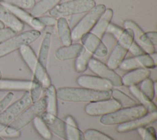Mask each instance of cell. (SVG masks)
<instances>
[{"label": "cell", "instance_id": "obj_1", "mask_svg": "<svg viewBox=\"0 0 157 140\" xmlns=\"http://www.w3.org/2000/svg\"><path fill=\"white\" fill-rule=\"evenodd\" d=\"M57 98L67 102L92 103L111 98V91H96L85 88L61 87L56 90Z\"/></svg>", "mask_w": 157, "mask_h": 140}, {"label": "cell", "instance_id": "obj_2", "mask_svg": "<svg viewBox=\"0 0 157 140\" xmlns=\"http://www.w3.org/2000/svg\"><path fill=\"white\" fill-rule=\"evenodd\" d=\"M147 109L141 104L119 109L117 111L101 116L99 119L101 124L104 125H120L140 118L148 113Z\"/></svg>", "mask_w": 157, "mask_h": 140}, {"label": "cell", "instance_id": "obj_3", "mask_svg": "<svg viewBox=\"0 0 157 140\" xmlns=\"http://www.w3.org/2000/svg\"><path fill=\"white\" fill-rule=\"evenodd\" d=\"M96 6L94 0H71L58 4L50 12V15L56 18L86 13Z\"/></svg>", "mask_w": 157, "mask_h": 140}, {"label": "cell", "instance_id": "obj_4", "mask_svg": "<svg viewBox=\"0 0 157 140\" xmlns=\"http://www.w3.org/2000/svg\"><path fill=\"white\" fill-rule=\"evenodd\" d=\"M105 5L99 4L96 5L75 25L71 30L72 41H77L85 34L90 33L96 25L99 17L105 11Z\"/></svg>", "mask_w": 157, "mask_h": 140}, {"label": "cell", "instance_id": "obj_5", "mask_svg": "<svg viewBox=\"0 0 157 140\" xmlns=\"http://www.w3.org/2000/svg\"><path fill=\"white\" fill-rule=\"evenodd\" d=\"M40 36V32L31 29L15 35L0 44V58L20 48L24 45H29Z\"/></svg>", "mask_w": 157, "mask_h": 140}, {"label": "cell", "instance_id": "obj_6", "mask_svg": "<svg viewBox=\"0 0 157 140\" xmlns=\"http://www.w3.org/2000/svg\"><path fill=\"white\" fill-rule=\"evenodd\" d=\"M46 105L47 99L46 96H44L25 109L9 126L17 130H21L33 121L35 117L44 112L46 109Z\"/></svg>", "mask_w": 157, "mask_h": 140}, {"label": "cell", "instance_id": "obj_7", "mask_svg": "<svg viewBox=\"0 0 157 140\" xmlns=\"http://www.w3.org/2000/svg\"><path fill=\"white\" fill-rule=\"evenodd\" d=\"M32 103L29 92L26 91L21 98L9 106L0 114V123L5 125H9Z\"/></svg>", "mask_w": 157, "mask_h": 140}, {"label": "cell", "instance_id": "obj_8", "mask_svg": "<svg viewBox=\"0 0 157 140\" xmlns=\"http://www.w3.org/2000/svg\"><path fill=\"white\" fill-rule=\"evenodd\" d=\"M88 68L98 77L109 80L113 87H119L123 85L121 77L115 70L109 68L98 59L91 58L88 63Z\"/></svg>", "mask_w": 157, "mask_h": 140}, {"label": "cell", "instance_id": "obj_9", "mask_svg": "<svg viewBox=\"0 0 157 140\" xmlns=\"http://www.w3.org/2000/svg\"><path fill=\"white\" fill-rule=\"evenodd\" d=\"M121 108V104L114 99H107L88 103L85 107L86 114L90 116L105 115Z\"/></svg>", "mask_w": 157, "mask_h": 140}, {"label": "cell", "instance_id": "obj_10", "mask_svg": "<svg viewBox=\"0 0 157 140\" xmlns=\"http://www.w3.org/2000/svg\"><path fill=\"white\" fill-rule=\"evenodd\" d=\"M77 84L82 88L96 91H111L113 86L107 80L98 76L82 75L77 78Z\"/></svg>", "mask_w": 157, "mask_h": 140}, {"label": "cell", "instance_id": "obj_11", "mask_svg": "<svg viewBox=\"0 0 157 140\" xmlns=\"http://www.w3.org/2000/svg\"><path fill=\"white\" fill-rule=\"evenodd\" d=\"M83 48L93 55L99 57H104L107 55V47L101 39L91 32L85 34L80 39Z\"/></svg>", "mask_w": 157, "mask_h": 140}, {"label": "cell", "instance_id": "obj_12", "mask_svg": "<svg viewBox=\"0 0 157 140\" xmlns=\"http://www.w3.org/2000/svg\"><path fill=\"white\" fill-rule=\"evenodd\" d=\"M156 64L153 61L150 55L144 53L141 55L124 59L120 66V68L124 71H131L139 68L153 69Z\"/></svg>", "mask_w": 157, "mask_h": 140}, {"label": "cell", "instance_id": "obj_13", "mask_svg": "<svg viewBox=\"0 0 157 140\" xmlns=\"http://www.w3.org/2000/svg\"><path fill=\"white\" fill-rule=\"evenodd\" d=\"M1 4L9 11H10L23 23H26L31 27H32L34 30L40 32L45 28V26L39 21L37 17L32 16L29 13L27 12L24 9L5 3L4 2H1Z\"/></svg>", "mask_w": 157, "mask_h": 140}, {"label": "cell", "instance_id": "obj_14", "mask_svg": "<svg viewBox=\"0 0 157 140\" xmlns=\"http://www.w3.org/2000/svg\"><path fill=\"white\" fill-rule=\"evenodd\" d=\"M124 29H130L132 31L134 41L141 47L145 53L148 55L155 52V47L151 46L148 42L143 30L133 21L126 20L123 22Z\"/></svg>", "mask_w": 157, "mask_h": 140}, {"label": "cell", "instance_id": "obj_15", "mask_svg": "<svg viewBox=\"0 0 157 140\" xmlns=\"http://www.w3.org/2000/svg\"><path fill=\"white\" fill-rule=\"evenodd\" d=\"M156 119L157 111H155L153 112H149L140 118H137L130 122L118 125L117 128V130L119 133L130 131L140 127H145V126L155 122Z\"/></svg>", "mask_w": 157, "mask_h": 140}, {"label": "cell", "instance_id": "obj_16", "mask_svg": "<svg viewBox=\"0 0 157 140\" xmlns=\"http://www.w3.org/2000/svg\"><path fill=\"white\" fill-rule=\"evenodd\" d=\"M40 117L45 122L52 133L66 140V125L64 121L46 111L43 112Z\"/></svg>", "mask_w": 157, "mask_h": 140}, {"label": "cell", "instance_id": "obj_17", "mask_svg": "<svg viewBox=\"0 0 157 140\" xmlns=\"http://www.w3.org/2000/svg\"><path fill=\"white\" fill-rule=\"evenodd\" d=\"M151 71L148 69L139 68L129 71L121 77L123 85L126 87L135 86L140 84L144 80L150 77Z\"/></svg>", "mask_w": 157, "mask_h": 140}, {"label": "cell", "instance_id": "obj_18", "mask_svg": "<svg viewBox=\"0 0 157 140\" xmlns=\"http://www.w3.org/2000/svg\"><path fill=\"white\" fill-rule=\"evenodd\" d=\"M0 21L17 33L21 32L24 28V23L1 3Z\"/></svg>", "mask_w": 157, "mask_h": 140}, {"label": "cell", "instance_id": "obj_19", "mask_svg": "<svg viewBox=\"0 0 157 140\" xmlns=\"http://www.w3.org/2000/svg\"><path fill=\"white\" fill-rule=\"evenodd\" d=\"M83 47L82 44H72L67 46H62L55 52V57L57 60L65 61L77 58L82 53Z\"/></svg>", "mask_w": 157, "mask_h": 140}, {"label": "cell", "instance_id": "obj_20", "mask_svg": "<svg viewBox=\"0 0 157 140\" xmlns=\"http://www.w3.org/2000/svg\"><path fill=\"white\" fill-rule=\"evenodd\" d=\"M113 15V11L112 9H105L104 13L99 17L94 26L91 30V33L102 39L106 33L107 29L111 23L112 18Z\"/></svg>", "mask_w": 157, "mask_h": 140}, {"label": "cell", "instance_id": "obj_21", "mask_svg": "<svg viewBox=\"0 0 157 140\" xmlns=\"http://www.w3.org/2000/svg\"><path fill=\"white\" fill-rule=\"evenodd\" d=\"M128 52L127 48L117 42L107 60L106 65L113 70L117 69L124 60Z\"/></svg>", "mask_w": 157, "mask_h": 140}, {"label": "cell", "instance_id": "obj_22", "mask_svg": "<svg viewBox=\"0 0 157 140\" xmlns=\"http://www.w3.org/2000/svg\"><path fill=\"white\" fill-rule=\"evenodd\" d=\"M33 84V80L0 79V90H23L29 91Z\"/></svg>", "mask_w": 157, "mask_h": 140}, {"label": "cell", "instance_id": "obj_23", "mask_svg": "<svg viewBox=\"0 0 157 140\" xmlns=\"http://www.w3.org/2000/svg\"><path fill=\"white\" fill-rule=\"evenodd\" d=\"M56 28L59 38L63 46L69 45L72 44L71 30L68 21L65 17L57 18Z\"/></svg>", "mask_w": 157, "mask_h": 140}, {"label": "cell", "instance_id": "obj_24", "mask_svg": "<svg viewBox=\"0 0 157 140\" xmlns=\"http://www.w3.org/2000/svg\"><path fill=\"white\" fill-rule=\"evenodd\" d=\"M66 125V140H84L83 133L78 128L75 119L70 115L64 120Z\"/></svg>", "mask_w": 157, "mask_h": 140}, {"label": "cell", "instance_id": "obj_25", "mask_svg": "<svg viewBox=\"0 0 157 140\" xmlns=\"http://www.w3.org/2000/svg\"><path fill=\"white\" fill-rule=\"evenodd\" d=\"M61 0H40L35 3L31 8L30 14L34 17H39L48 12H50L58 4Z\"/></svg>", "mask_w": 157, "mask_h": 140}, {"label": "cell", "instance_id": "obj_26", "mask_svg": "<svg viewBox=\"0 0 157 140\" xmlns=\"http://www.w3.org/2000/svg\"><path fill=\"white\" fill-rule=\"evenodd\" d=\"M52 34L51 32L47 31L45 33L41 42L40 47L39 51V55L37 57L39 61L45 69H47L48 60L52 42Z\"/></svg>", "mask_w": 157, "mask_h": 140}, {"label": "cell", "instance_id": "obj_27", "mask_svg": "<svg viewBox=\"0 0 157 140\" xmlns=\"http://www.w3.org/2000/svg\"><path fill=\"white\" fill-rule=\"evenodd\" d=\"M20 53L29 69L33 72L39 63L37 56L29 45H24L20 49Z\"/></svg>", "mask_w": 157, "mask_h": 140}, {"label": "cell", "instance_id": "obj_28", "mask_svg": "<svg viewBox=\"0 0 157 140\" xmlns=\"http://www.w3.org/2000/svg\"><path fill=\"white\" fill-rule=\"evenodd\" d=\"M131 94L140 103V104L144 106L148 112H153L157 110L156 104L150 99L136 85L129 87Z\"/></svg>", "mask_w": 157, "mask_h": 140}, {"label": "cell", "instance_id": "obj_29", "mask_svg": "<svg viewBox=\"0 0 157 140\" xmlns=\"http://www.w3.org/2000/svg\"><path fill=\"white\" fill-rule=\"evenodd\" d=\"M46 89V112L52 114L54 115H58V104L56 90L54 85H50Z\"/></svg>", "mask_w": 157, "mask_h": 140}, {"label": "cell", "instance_id": "obj_30", "mask_svg": "<svg viewBox=\"0 0 157 140\" xmlns=\"http://www.w3.org/2000/svg\"><path fill=\"white\" fill-rule=\"evenodd\" d=\"M111 97L118 101L123 108L132 107L137 104V102L134 99L128 96L123 91L117 89H112L111 90Z\"/></svg>", "mask_w": 157, "mask_h": 140}, {"label": "cell", "instance_id": "obj_31", "mask_svg": "<svg viewBox=\"0 0 157 140\" xmlns=\"http://www.w3.org/2000/svg\"><path fill=\"white\" fill-rule=\"evenodd\" d=\"M93 55L83 48L80 55L76 58L75 61V70L78 73H82L88 68V63L93 58Z\"/></svg>", "mask_w": 157, "mask_h": 140}, {"label": "cell", "instance_id": "obj_32", "mask_svg": "<svg viewBox=\"0 0 157 140\" xmlns=\"http://www.w3.org/2000/svg\"><path fill=\"white\" fill-rule=\"evenodd\" d=\"M34 126L37 133L45 139L50 140L52 138V133L47 125L43 120L40 115H38L33 120Z\"/></svg>", "mask_w": 157, "mask_h": 140}, {"label": "cell", "instance_id": "obj_33", "mask_svg": "<svg viewBox=\"0 0 157 140\" xmlns=\"http://www.w3.org/2000/svg\"><path fill=\"white\" fill-rule=\"evenodd\" d=\"M156 82L148 77L144 80L140 85L139 89L151 100H153L156 94Z\"/></svg>", "mask_w": 157, "mask_h": 140}, {"label": "cell", "instance_id": "obj_34", "mask_svg": "<svg viewBox=\"0 0 157 140\" xmlns=\"http://www.w3.org/2000/svg\"><path fill=\"white\" fill-rule=\"evenodd\" d=\"M83 134L86 140H114L108 135L94 129H88Z\"/></svg>", "mask_w": 157, "mask_h": 140}, {"label": "cell", "instance_id": "obj_35", "mask_svg": "<svg viewBox=\"0 0 157 140\" xmlns=\"http://www.w3.org/2000/svg\"><path fill=\"white\" fill-rule=\"evenodd\" d=\"M133 32L130 29H124L123 32L117 40V42L128 49L134 41Z\"/></svg>", "mask_w": 157, "mask_h": 140}, {"label": "cell", "instance_id": "obj_36", "mask_svg": "<svg viewBox=\"0 0 157 140\" xmlns=\"http://www.w3.org/2000/svg\"><path fill=\"white\" fill-rule=\"evenodd\" d=\"M137 131L143 140H156V130L151 126L139 128Z\"/></svg>", "mask_w": 157, "mask_h": 140}, {"label": "cell", "instance_id": "obj_37", "mask_svg": "<svg viewBox=\"0 0 157 140\" xmlns=\"http://www.w3.org/2000/svg\"><path fill=\"white\" fill-rule=\"evenodd\" d=\"M2 2L18 7L22 9H31L36 2L35 0H2Z\"/></svg>", "mask_w": 157, "mask_h": 140}, {"label": "cell", "instance_id": "obj_38", "mask_svg": "<svg viewBox=\"0 0 157 140\" xmlns=\"http://www.w3.org/2000/svg\"><path fill=\"white\" fill-rule=\"evenodd\" d=\"M20 135V130H15L9 125H5L0 123V137L17 138Z\"/></svg>", "mask_w": 157, "mask_h": 140}, {"label": "cell", "instance_id": "obj_39", "mask_svg": "<svg viewBox=\"0 0 157 140\" xmlns=\"http://www.w3.org/2000/svg\"><path fill=\"white\" fill-rule=\"evenodd\" d=\"M33 84L32 86V88L29 90V94L32 100L33 103L37 101L40 98L42 95V89L43 87L40 85L39 82H38L37 80L33 79Z\"/></svg>", "mask_w": 157, "mask_h": 140}, {"label": "cell", "instance_id": "obj_40", "mask_svg": "<svg viewBox=\"0 0 157 140\" xmlns=\"http://www.w3.org/2000/svg\"><path fill=\"white\" fill-rule=\"evenodd\" d=\"M124 29L120 27L119 26L114 24V23H110L109 25L106 32H108L109 33L111 34L116 39L117 41L120 37L122 33L123 32Z\"/></svg>", "mask_w": 157, "mask_h": 140}, {"label": "cell", "instance_id": "obj_41", "mask_svg": "<svg viewBox=\"0 0 157 140\" xmlns=\"http://www.w3.org/2000/svg\"><path fill=\"white\" fill-rule=\"evenodd\" d=\"M14 97L12 92H9L1 101H0V114L10 105Z\"/></svg>", "mask_w": 157, "mask_h": 140}, {"label": "cell", "instance_id": "obj_42", "mask_svg": "<svg viewBox=\"0 0 157 140\" xmlns=\"http://www.w3.org/2000/svg\"><path fill=\"white\" fill-rule=\"evenodd\" d=\"M16 34V32H15L14 31L9 28H6L0 29V44L5 42L9 39L15 36Z\"/></svg>", "mask_w": 157, "mask_h": 140}, {"label": "cell", "instance_id": "obj_43", "mask_svg": "<svg viewBox=\"0 0 157 140\" xmlns=\"http://www.w3.org/2000/svg\"><path fill=\"white\" fill-rule=\"evenodd\" d=\"M39 21L45 26H55L57 21V18H54L52 16H46L42 15L39 17H37Z\"/></svg>", "mask_w": 157, "mask_h": 140}, {"label": "cell", "instance_id": "obj_44", "mask_svg": "<svg viewBox=\"0 0 157 140\" xmlns=\"http://www.w3.org/2000/svg\"><path fill=\"white\" fill-rule=\"evenodd\" d=\"M128 52H129L132 55H133L134 56L141 55L145 53L144 52V50L141 49V47L134 41L129 47Z\"/></svg>", "mask_w": 157, "mask_h": 140}, {"label": "cell", "instance_id": "obj_45", "mask_svg": "<svg viewBox=\"0 0 157 140\" xmlns=\"http://www.w3.org/2000/svg\"><path fill=\"white\" fill-rule=\"evenodd\" d=\"M145 37L150 45L156 47L157 45V33L156 31H148L145 33Z\"/></svg>", "mask_w": 157, "mask_h": 140}, {"label": "cell", "instance_id": "obj_46", "mask_svg": "<svg viewBox=\"0 0 157 140\" xmlns=\"http://www.w3.org/2000/svg\"><path fill=\"white\" fill-rule=\"evenodd\" d=\"M150 55L151 57V58H152L153 61H154V63L156 64H157V54H156V53L154 52L153 53L150 54Z\"/></svg>", "mask_w": 157, "mask_h": 140}, {"label": "cell", "instance_id": "obj_47", "mask_svg": "<svg viewBox=\"0 0 157 140\" xmlns=\"http://www.w3.org/2000/svg\"><path fill=\"white\" fill-rule=\"evenodd\" d=\"M4 28V25L0 21V29Z\"/></svg>", "mask_w": 157, "mask_h": 140}, {"label": "cell", "instance_id": "obj_48", "mask_svg": "<svg viewBox=\"0 0 157 140\" xmlns=\"http://www.w3.org/2000/svg\"><path fill=\"white\" fill-rule=\"evenodd\" d=\"M1 72L0 71V79H1Z\"/></svg>", "mask_w": 157, "mask_h": 140}, {"label": "cell", "instance_id": "obj_49", "mask_svg": "<svg viewBox=\"0 0 157 140\" xmlns=\"http://www.w3.org/2000/svg\"><path fill=\"white\" fill-rule=\"evenodd\" d=\"M0 140H4L1 137H0Z\"/></svg>", "mask_w": 157, "mask_h": 140}]
</instances>
